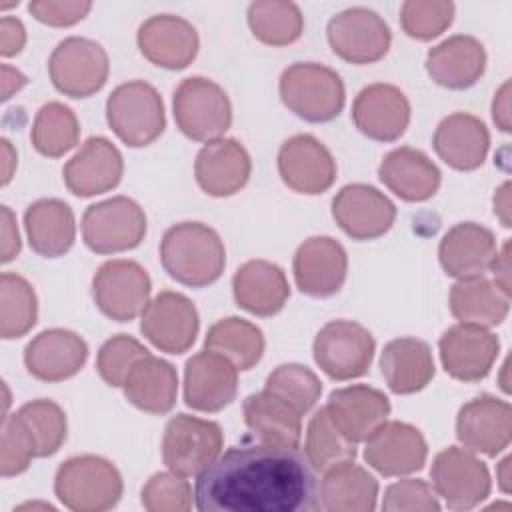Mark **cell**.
<instances>
[{"mask_svg": "<svg viewBox=\"0 0 512 512\" xmlns=\"http://www.w3.org/2000/svg\"><path fill=\"white\" fill-rule=\"evenodd\" d=\"M510 462L512 458L510 456H504L498 464H496V480H498V488L508 494L510 492V484H512V476H510Z\"/></svg>", "mask_w": 512, "mask_h": 512, "instance_id": "59", "label": "cell"}, {"mask_svg": "<svg viewBox=\"0 0 512 512\" xmlns=\"http://www.w3.org/2000/svg\"><path fill=\"white\" fill-rule=\"evenodd\" d=\"M244 424L260 444L298 448L302 438V416L266 390L250 394L242 404Z\"/></svg>", "mask_w": 512, "mask_h": 512, "instance_id": "35", "label": "cell"}, {"mask_svg": "<svg viewBox=\"0 0 512 512\" xmlns=\"http://www.w3.org/2000/svg\"><path fill=\"white\" fill-rule=\"evenodd\" d=\"M438 352L448 376L460 382H478L490 374L500 340L488 328L458 322L440 336Z\"/></svg>", "mask_w": 512, "mask_h": 512, "instance_id": "19", "label": "cell"}, {"mask_svg": "<svg viewBox=\"0 0 512 512\" xmlns=\"http://www.w3.org/2000/svg\"><path fill=\"white\" fill-rule=\"evenodd\" d=\"M454 20V4L446 0H406L400 8V24L406 36L432 40Z\"/></svg>", "mask_w": 512, "mask_h": 512, "instance_id": "46", "label": "cell"}, {"mask_svg": "<svg viewBox=\"0 0 512 512\" xmlns=\"http://www.w3.org/2000/svg\"><path fill=\"white\" fill-rule=\"evenodd\" d=\"M126 400L148 414H168L176 404L178 374L176 368L158 358L144 356L128 372L122 384Z\"/></svg>", "mask_w": 512, "mask_h": 512, "instance_id": "36", "label": "cell"}, {"mask_svg": "<svg viewBox=\"0 0 512 512\" xmlns=\"http://www.w3.org/2000/svg\"><path fill=\"white\" fill-rule=\"evenodd\" d=\"M448 306L460 324L492 328L498 326L510 310V296L484 276L458 280L450 288Z\"/></svg>", "mask_w": 512, "mask_h": 512, "instance_id": "38", "label": "cell"}, {"mask_svg": "<svg viewBox=\"0 0 512 512\" xmlns=\"http://www.w3.org/2000/svg\"><path fill=\"white\" fill-rule=\"evenodd\" d=\"M2 100H10L16 92H20L26 84H28V78L18 70V68H12L8 64H2Z\"/></svg>", "mask_w": 512, "mask_h": 512, "instance_id": "56", "label": "cell"}, {"mask_svg": "<svg viewBox=\"0 0 512 512\" xmlns=\"http://www.w3.org/2000/svg\"><path fill=\"white\" fill-rule=\"evenodd\" d=\"M494 276V284L506 292L510 296V240H506L502 244L500 250H496L492 262H490V268H488Z\"/></svg>", "mask_w": 512, "mask_h": 512, "instance_id": "55", "label": "cell"}, {"mask_svg": "<svg viewBox=\"0 0 512 512\" xmlns=\"http://www.w3.org/2000/svg\"><path fill=\"white\" fill-rule=\"evenodd\" d=\"M124 492L118 468L94 454L64 460L54 476L56 498L72 512H104L114 508Z\"/></svg>", "mask_w": 512, "mask_h": 512, "instance_id": "3", "label": "cell"}, {"mask_svg": "<svg viewBox=\"0 0 512 512\" xmlns=\"http://www.w3.org/2000/svg\"><path fill=\"white\" fill-rule=\"evenodd\" d=\"M246 16L254 38L268 46H288L304 32V16L294 2H252Z\"/></svg>", "mask_w": 512, "mask_h": 512, "instance_id": "41", "label": "cell"}, {"mask_svg": "<svg viewBox=\"0 0 512 512\" xmlns=\"http://www.w3.org/2000/svg\"><path fill=\"white\" fill-rule=\"evenodd\" d=\"M176 126L194 142H212L232 124V104L220 84L204 76L184 78L172 98Z\"/></svg>", "mask_w": 512, "mask_h": 512, "instance_id": "6", "label": "cell"}, {"mask_svg": "<svg viewBox=\"0 0 512 512\" xmlns=\"http://www.w3.org/2000/svg\"><path fill=\"white\" fill-rule=\"evenodd\" d=\"M140 332L166 354H182L196 342L200 318L194 302L174 290L156 294L140 314Z\"/></svg>", "mask_w": 512, "mask_h": 512, "instance_id": "14", "label": "cell"}, {"mask_svg": "<svg viewBox=\"0 0 512 512\" xmlns=\"http://www.w3.org/2000/svg\"><path fill=\"white\" fill-rule=\"evenodd\" d=\"M426 458V438L416 426L408 422L386 420L366 438L364 460L370 468L386 478L418 472L424 468Z\"/></svg>", "mask_w": 512, "mask_h": 512, "instance_id": "16", "label": "cell"}, {"mask_svg": "<svg viewBox=\"0 0 512 512\" xmlns=\"http://www.w3.org/2000/svg\"><path fill=\"white\" fill-rule=\"evenodd\" d=\"M430 478L438 498L452 510L476 508L492 488L488 466L460 446H448L434 456Z\"/></svg>", "mask_w": 512, "mask_h": 512, "instance_id": "11", "label": "cell"}, {"mask_svg": "<svg viewBox=\"0 0 512 512\" xmlns=\"http://www.w3.org/2000/svg\"><path fill=\"white\" fill-rule=\"evenodd\" d=\"M224 434L218 422L190 414H176L166 422L162 460L180 476H200L220 454Z\"/></svg>", "mask_w": 512, "mask_h": 512, "instance_id": "8", "label": "cell"}, {"mask_svg": "<svg viewBox=\"0 0 512 512\" xmlns=\"http://www.w3.org/2000/svg\"><path fill=\"white\" fill-rule=\"evenodd\" d=\"M304 454L316 472H326L342 462L356 458V444L348 440L330 420L322 406L308 422Z\"/></svg>", "mask_w": 512, "mask_h": 512, "instance_id": "43", "label": "cell"}, {"mask_svg": "<svg viewBox=\"0 0 512 512\" xmlns=\"http://www.w3.org/2000/svg\"><path fill=\"white\" fill-rule=\"evenodd\" d=\"M26 44V28L14 16H2L0 20V54L4 58L16 56Z\"/></svg>", "mask_w": 512, "mask_h": 512, "instance_id": "53", "label": "cell"}, {"mask_svg": "<svg viewBox=\"0 0 512 512\" xmlns=\"http://www.w3.org/2000/svg\"><path fill=\"white\" fill-rule=\"evenodd\" d=\"M232 292L242 310L254 316H274L290 298V284L278 264L248 260L234 272Z\"/></svg>", "mask_w": 512, "mask_h": 512, "instance_id": "32", "label": "cell"}, {"mask_svg": "<svg viewBox=\"0 0 512 512\" xmlns=\"http://www.w3.org/2000/svg\"><path fill=\"white\" fill-rule=\"evenodd\" d=\"M282 104L306 122L334 120L346 102L340 74L318 62H294L278 82Z\"/></svg>", "mask_w": 512, "mask_h": 512, "instance_id": "4", "label": "cell"}, {"mask_svg": "<svg viewBox=\"0 0 512 512\" xmlns=\"http://www.w3.org/2000/svg\"><path fill=\"white\" fill-rule=\"evenodd\" d=\"M374 350V336L354 320L326 322L312 344L314 362L328 378L338 382L364 376L372 364Z\"/></svg>", "mask_w": 512, "mask_h": 512, "instance_id": "9", "label": "cell"}, {"mask_svg": "<svg viewBox=\"0 0 512 512\" xmlns=\"http://www.w3.org/2000/svg\"><path fill=\"white\" fill-rule=\"evenodd\" d=\"M22 424L28 428L36 442L38 458L52 456L60 450L68 434V422L64 410L48 398H38L26 402L14 412Z\"/></svg>", "mask_w": 512, "mask_h": 512, "instance_id": "45", "label": "cell"}, {"mask_svg": "<svg viewBox=\"0 0 512 512\" xmlns=\"http://www.w3.org/2000/svg\"><path fill=\"white\" fill-rule=\"evenodd\" d=\"M386 512H438L440 502L434 488L420 478H404L390 484L382 496Z\"/></svg>", "mask_w": 512, "mask_h": 512, "instance_id": "50", "label": "cell"}, {"mask_svg": "<svg viewBox=\"0 0 512 512\" xmlns=\"http://www.w3.org/2000/svg\"><path fill=\"white\" fill-rule=\"evenodd\" d=\"M278 174L290 190L316 196L334 184L336 160L318 138L296 134L278 150Z\"/></svg>", "mask_w": 512, "mask_h": 512, "instance_id": "17", "label": "cell"}, {"mask_svg": "<svg viewBox=\"0 0 512 512\" xmlns=\"http://www.w3.org/2000/svg\"><path fill=\"white\" fill-rule=\"evenodd\" d=\"M510 436L512 408L506 400L480 394L458 410L456 438L466 450L496 456L508 448Z\"/></svg>", "mask_w": 512, "mask_h": 512, "instance_id": "20", "label": "cell"}, {"mask_svg": "<svg viewBox=\"0 0 512 512\" xmlns=\"http://www.w3.org/2000/svg\"><path fill=\"white\" fill-rule=\"evenodd\" d=\"M252 172V160L236 138L206 142L196 154L194 178L202 192L214 198H228L240 192Z\"/></svg>", "mask_w": 512, "mask_h": 512, "instance_id": "26", "label": "cell"}, {"mask_svg": "<svg viewBox=\"0 0 512 512\" xmlns=\"http://www.w3.org/2000/svg\"><path fill=\"white\" fill-rule=\"evenodd\" d=\"M492 120L498 130L510 132L512 120H510V80H504L502 86L494 92L492 100Z\"/></svg>", "mask_w": 512, "mask_h": 512, "instance_id": "54", "label": "cell"}, {"mask_svg": "<svg viewBox=\"0 0 512 512\" xmlns=\"http://www.w3.org/2000/svg\"><path fill=\"white\" fill-rule=\"evenodd\" d=\"M160 262L168 276L190 288L214 284L226 266L220 234L202 222H178L160 240Z\"/></svg>", "mask_w": 512, "mask_h": 512, "instance_id": "2", "label": "cell"}, {"mask_svg": "<svg viewBox=\"0 0 512 512\" xmlns=\"http://www.w3.org/2000/svg\"><path fill=\"white\" fill-rule=\"evenodd\" d=\"M146 236V214L128 196L90 204L82 214V240L96 254H118L136 248Z\"/></svg>", "mask_w": 512, "mask_h": 512, "instance_id": "7", "label": "cell"}, {"mask_svg": "<svg viewBox=\"0 0 512 512\" xmlns=\"http://www.w3.org/2000/svg\"><path fill=\"white\" fill-rule=\"evenodd\" d=\"M80 138V124L72 108L62 102H46L34 116L30 140L38 154L60 158L70 152Z\"/></svg>", "mask_w": 512, "mask_h": 512, "instance_id": "40", "label": "cell"}, {"mask_svg": "<svg viewBox=\"0 0 512 512\" xmlns=\"http://www.w3.org/2000/svg\"><path fill=\"white\" fill-rule=\"evenodd\" d=\"M106 122L126 146H148L166 128L162 96L144 80L124 82L106 100Z\"/></svg>", "mask_w": 512, "mask_h": 512, "instance_id": "5", "label": "cell"}, {"mask_svg": "<svg viewBox=\"0 0 512 512\" xmlns=\"http://www.w3.org/2000/svg\"><path fill=\"white\" fill-rule=\"evenodd\" d=\"M24 230L30 248L38 256H64L76 240L74 212L60 198H40L26 208Z\"/></svg>", "mask_w": 512, "mask_h": 512, "instance_id": "34", "label": "cell"}, {"mask_svg": "<svg viewBox=\"0 0 512 512\" xmlns=\"http://www.w3.org/2000/svg\"><path fill=\"white\" fill-rule=\"evenodd\" d=\"M152 282L134 260L116 258L104 262L92 278V298L98 310L116 322H130L150 302Z\"/></svg>", "mask_w": 512, "mask_h": 512, "instance_id": "12", "label": "cell"}, {"mask_svg": "<svg viewBox=\"0 0 512 512\" xmlns=\"http://www.w3.org/2000/svg\"><path fill=\"white\" fill-rule=\"evenodd\" d=\"M332 218L352 240H376L384 236L394 220V202L370 184H346L332 198Z\"/></svg>", "mask_w": 512, "mask_h": 512, "instance_id": "15", "label": "cell"}, {"mask_svg": "<svg viewBox=\"0 0 512 512\" xmlns=\"http://www.w3.org/2000/svg\"><path fill=\"white\" fill-rule=\"evenodd\" d=\"M432 146L444 164L468 172L484 164L490 148V132L478 116L454 112L438 122Z\"/></svg>", "mask_w": 512, "mask_h": 512, "instance_id": "30", "label": "cell"}, {"mask_svg": "<svg viewBox=\"0 0 512 512\" xmlns=\"http://www.w3.org/2000/svg\"><path fill=\"white\" fill-rule=\"evenodd\" d=\"M262 330L238 316H228L212 324L204 338V348L230 360L238 370L254 368L264 354Z\"/></svg>", "mask_w": 512, "mask_h": 512, "instance_id": "39", "label": "cell"}, {"mask_svg": "<svg viewBox=\"0 0 512 512\" xmlns=\"http://www.w3.org/2000/svg\"><path fill=\"white\" fill-rule=\"evenodd\" d=\"M92 10V2L88 0H32L28 4V12L42 24L66 28L74 26L86 18Z\"/></svg>", "mask_w": 512, "mask_h": 512, "instance_id": "51", "label": "cell"}, {"mask_svg": "<svg viewBox=\"0 0 512 512\" xmlns=\"http://www.w3.org/2000/svg\"><path fill=\"white\" fill-rule=\"evenodd\" d=\"M378 178L400 200L424 202L438 192L442 174L426 152L400 146L382 158Z\"/></svg>", "mask_w": 512, "mask_h": 512, "instance_id": "31", "label": "cell"}, {"mask_svg": "<svg viewBox=\"0 0 512 512\" xmlns=\"http://www.w3.org/2000/svg\"><path fill=\"white\" fill-rule=\"evenodd\" d=\"M48 74L58 92L70 98H88L108 80V52L96 40L70 36L56 44L48 58Z\"/></svg>", "mask_w": 512, "mask_h": 512, "instance_id": "10", "label": "cell"}, {"mask_svg": "<svg viewBox=\"0 0 512 512\" xmlns=\"http://www.w3.org/2000/svg\"><path fill=\"white\" fill-rule=\"evenodd\" d=\"M424 66L438 86L464 90L482 78L486 70V50L478 38L454 34L428 50Z\"/></svg>", "mask_w": 512, "mask_h": 512, "instance_id": "28", "label": "cell"}, {"mask_svg": "<svg viewBox=\"0 0 512 512\" xmlns=\"http://www.w3.org/2000/svg\"><path fill=\"white\" fill-rule=\"evenodd\" d=\"M238 394V368L224 356L202 350L186 360L184 402L198 412H220Z\"/></svg>", "mask_w": 512, "mask_h": 512, "instance_id": "22", "label": "cell"}, {"mask_svg": "<svg viewBox=\"0 0 512 512\" xmlns=\"http://www.w3.org/2000/svg\"><path fill=\"white\" fill-rule=\"evenodd\" d=\"M320 480V506L328 512H372L378 500V480L362 466L342 462Z\"/></svg>", "mask_w": 512, "mask_h": 512, "instance_id": "37", "label": "cell"}, {"mask_svg": "<svg viewBox=\"0 0 512 512\" xmlns=\"http://www.w3.org/2000/svg\"><path fill=\"white\" fill-rule=\"evenodd\" d=\"M122 174L124 158L104 136H90L62 170L66 188L80 198L110 192L120 184Z\"/></svg>", "mask_w": 512, "mask_h": 512, "instance_id": "24", "label": "cell"}, {"mask_svg": "<svg viewBox=\"0 0 512 512\" xmlns=\"http://www.w3.org/2000/svg\"><path fill=\"white\" fill-rule=\"evenodd\" d=\"M88 358V346L72 330L48 328L24 348V366L40 382H64L76 376Z\"/></svg>", "mask_w": 512, "mask_h": 512, "instance_id": "25", "label": "cell"}, {"mask_svg": "<svg viewBox=\"0 0 512 512\" xmlns=\"http://www.w3.org/2000/svg\"><path fill=\"white\" fill-rule=\"evenodd\" d=\"M410 112L406 94L388 82L364 86L352 102L354 126L376 142L398 140L410 124Z\"/></svg>", "mask_w": 512, "mask_h": 512, "instance_id": "21", "label": "cell"}, {"mask_svg": "<svg viewBox=\"0 0 512 512\" xmlns=\"http://www.w3.org/2000/svg\"><path fill=\"white\" fill-rule=\"evenodd\" d=\"M292 272L302 294L328 298L346 282L348 254L332 236H310L296 248Z\"/></svg>", "mask_w": 512, "mask_h": 512, "instance_id": "18", "label": "cell"}, {"mask_svg": "<svg viewBox=\"0 0 512 512\" xmlns=\"http://www.w3.org/2000/svg\"><path fill=\"white\" fill-rule=\"evenodd\" d=\"M496 250V236L490 228L476 222H458L442 236L438 260L448 276L466 280L484 276Z\"/></svg>", "mask_w": 512, "mask_h": 512, "instance_id": "29", "label": "cell"}, {"mask_svg": "<svg viewBox=\"0 0 512 512\" xmlns=\"http://www.w3.org/2000/svg\"><path fill=\"white\" fill-rule=\"evenodd\" d=\"M34 510V508H44V510H54V506L52 504H46V502H26V504H22V506H18V508H14V512L16 510Z\"/></svg>", "mask_w": 512, "mask_h": 512, "instance_id": "60", "label": "cell"}, {"mask_svg": "<svg viewBox=\"0 0 512 512\" xmlns=\"http://www.w3.org/2000/svg\"><path fill=\"white\" fill-rule=\"evenodd\" d=\"M380 370L394 394H414L434 378V358L428 342L414 336L390 340L380 354Z\"/></svg>", "mask_w": 512, "mask_h": 512, "instance_id": "33", "label": "cell"}, {"mask_svg": "<svg viewBox=\"0 0 512 512\" xmlns=\"http://www.w3.org/2000/svg\"><path fill=\"white\" fill-rule=\"evenodd\" d=\"M148 354V348L140 344L134 336L116 334L100 346L96 356V370L108 386L122 388L132 366Z\"/></svg>", "mask_w": 512, "mask_h": 512, "instance_id": "47", "label": "cell"}, {"mask_svg": "<svg viewBox=\"0 0 512 512\" xmlns=\"http://www.w3.org/2000/svg\"><path fill=\"white\" fill-rule=\"evenodd\" d=\"M34 458H38V452L28 428L16 414L4 416L0 436V474L4 478L18 476L28 470Z\"/></svg>", "mask_w": 512, "mask_h": 512, "instance_id": "49", "label": "cell"}, {"mask_svg": "<svg viewBox=\"0 0 512 512\" xmlns=\"http://www.w3.org/2000/svg\"><path fill=\"white\" fill-rule=\"evenodd\" d=\"M494 214L504 228H510V182L496 188L494 194Z\"/></svg>", "mask_w": 512, "mask_h": 512, "instance_id": "57", "label": "cell"}, {"mask_svg": "<svg viewBox=\"0 0 512 512\" xmlns=\"http://www.w3.org/2000/svg\"><path fill=\"white\" fill-rule=\"evenodd\" d=\"M324 408L334 426L354 444L366 442V438L390 416L388 396L368 384H352L332 390Z\"/></svg>", "mask_w": 512, "mask_h": 512, "instance_id": "27", "label": "cell"}, {"mask_svg": "<svg viewBox=\"0 0 512 512\" xmlns=\"http://www.w3.org/2000/svg\"><path fill=\"white\" fill-rule=\"evenodd\" d=\"M0 148H2V186H6L12 180L14 172H16L18 156H16V150H14V146L8 138L0 140Z\"/></svg>", "mask_w": 512, "mask_h": 512, "instance_id": "58", "label": "cell"}, {"mask_svg": "<svg viewBox=\"0 0 512 512\" xmlns=\"http://www.w3.org/2000/svg\"><path fill=\"white\" fill-rule=\"evenodd\" d=\"M38 320V298L32 284L14 272L0 278V336L14 340L28 334Z\"/></svg>", "mask_w": 512, "mask_h": 512, "instance_id": "42", "label": "cell"}, {"mask_svg": "<svg viewBox=\"0 0 512 512\" xmlns=\"http://www.w3.org/2000/svg\"><path fill=\"white\" fill-rule=\"evenodd\" d=\"M264 390L286 402L300 416H304L318 404L322 394V382L308 366L290 362L276 366L268 374Z\"/></svg>", "mask_w": 512, "mask_h": 512, "instance_id": "44", "label": "cell"}, {"mask_svg": "<svg viewBox=\"0 0 512 512\" xmlns=\"http://www.w3.org/2000/svg\"><path fill=\"white\" fill-rule=\"evenodd\" d=\"M136 42L148 62L166 70H182L192 64L200 46L196 28L176 14H154L144 20Z\"/></svg>", "mask_w": 512, "mask_h": 512, "instance_id": "23", "label": "cell"}, {"mask_svg": "<svg viewBox=\"0 0 512 512\" xmlns=\"http://www.w3.org/2000/svg\"><path fill=\"white\" fill-rule=\"evenodd\" d=\"M326 36L332 52L350 64H372L390 50L392 32L386 20L364 6H352L328 20Z\"/></svg>", "mask_w": 512, "mask_h": 512, "instance_id": "13", "label": "cell"}, {"mask_svg": "<svg viewBox=\"0 0 512 512\" xmlns=\"http://www.w3.org/2000/svg\"><path fill=\"white\" fill-rule=\"evenodd\" d=\"M200 512H316L320 484L298 448L240 444L222 452L196 480Z\"/></svg>", "mask_w": 512, "mask_h": 512, "instance_id": "1", "label": "cell"}, {"mask_svg": "<svg viewBox=\"0 0 512 512\" xmlns=\"http://www.w3.org/2000/svg\"><path fill=\"white\" fill-rule=\"evenodd\" d=\"M192 486L186 476L172 470L156 472L142 486L140 502L148 512H188L192 508Z\"/></svg>", "mask_w": 512, "mask_h": 512, "instance_id": "48", "label": "cell"}, {"mask_svg": "<svg viewBox=\"0 0 512 512\" xmlns=\"http://www.w3.org/2000/svg\"><path fill=\"white\" fill-rule=\"evenodd\" d=\"M0 236H2V248H0L2 256H0V260H2V264H8L20 254V248H22L20 232H18V226H16V216L8 206L0 208Z\"/></svg>", "mask_w": 512, "mask_h": 512, "instance_id": "52", "label": "cell"}]
</instances>
